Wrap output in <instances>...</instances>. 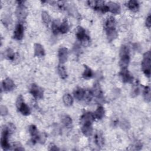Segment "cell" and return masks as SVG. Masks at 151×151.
<instances>
[{
	"label": "cell",
	"mask_w": 151,
	"mask_h": 151,
	"mask_svg": "<svg viewBox=\"0 0 151 151\" xmlns=\"http://www.w3.org/2000/svg\"><path fill=\"white\" fill-rule=\"evenodd\" d=\"M104 27L106 32L116 30V21L113 17L110 16L106 19L105 21Z\"/></svg>",
	"instance_id": "9"
},
{
	"label": "cell",
	"mask_w": 151,
	"mask_h": 151,
	"mask_svg": "<svg viewBox=\"0 0 151 151\" xmlns=\"http://www.w3.org/2000/svg\"><path fill=\"white\" fill-rule=\"evenodd\" d=\"M120 76L124 83H131L133 81V77L127 68L122 69L120 72Z\"/></svg>",
	"instance_id": "12"
},
{
	"label": "cell",
	"mask_w": 151,
	"mask_h": 151,
	"mask_svg": "<svg viewBox=\"0 0 151 151\" xmlns=\"http://www.w3.org/2000/svg\"><path fill=\"white\" fill-rule=\"evenodd\" d=\"M143 96L147 102H149L150 101V88L149 86L145 87L143 90Z\"/></svg>",
	"instance_id": "30"
},
{
	"label": "cell",
	"mask_w": 151,
	"mask_h": 151,
	"mask_svg": "<svg viewBox=\"0 0 151 151\" xmlns=\"http://www.w3.org/2000/svg\"><path fill=\"white\" fill-rule=\"evenodd\" d=\"M41 17H42V19L43 21V22L48 25L50 24V22H51V18L50 16L49 15L48 13L46 11H42V14H41Z\"/></svg>",
	"instance_id": "31"
},
{
	"label": "cell",
	"mask_w": 151,
	"mask_h": 151,
	"mask_svg": "<svg viewBox=\"0 0 151 151\" xmlns=\"http://www.w3.org/2000/svg\"><path fill=\"white\" fill-rule=\"evenodd\" d=\"M104 113H105V111L104 108L102 106H99L97 107V109L96 110L93 114L95 118L97 119H101L104 116Z\"/></svg>",
	"instance_id": "22"
},
{
	"label": "cell",
	"mask_w": 151,
	"mask_h": 151,
	"mask_svg": "<svg viewBox=\"0 0 151 151\" xmlns=\"http://www.w3.org/2000/svg\"><path fill=\"white\" fill-rule=\"evenodd\" d=\"M0 112L2 116H5L8 113V109L5 106L1 105L0 107Z\"/></svg>",
	"instance_id": "35"
},
{
	"label": "cell",
	"mask_w": 151,
	"mask_h": 151,
	"mask_svg": "<svg viewBox=\"0 0 151 151\" xmlns=\"http://www.w3.org/2000/svg\"><path fill=\"white\" fill-rule=\"evenodd\" d=\"M94 142L99 147H102L104 144V139L103 133L101 132H97L94 136Z\"/></svg>",
	"instance_id": "18"
},
{
	"label": "cell",
	"mask_w": 151,
	"mask_h": 151,
	"mask_svg": "<svg viewBox=\"0 0 151 151\" xmlns=\"http://www.w3.org/2000/svg\"><path fill=\"white\" fill-rule=\"evenodd\" d=\"M93 97V93H92V91L91 90H86L84 91V100L86 101V102H89L91 100L92 98Z\"/></svg>",
	"instance_id": "33"
},
{
	"label": "cell",
	"mask_w": 151,
	"mask_h": 151,
	"mask_svg": "<svg viewBox=\"0 0 151 151\" xmlns=\"http://www.w3.org/2000/svg\"><path fill=\"white\" fill-rule=\"evenodd\" d=\"M5 57L9 60L14 61L15 58V54L12 49L8 48L5 52Z\"/></svg>",
	"instance_id": "28"
},
{
	"label": "cell",
	"mask_w": 151,
	"mask_h": 151,
	"mask_svg": "<svg viewBox=\"0 0 151 151\" xmlns=\"http://www.w3.org/2000/svg\"><path fill=\"white\" fill-rule=\"evenodd\" d=\"M24 27L22 24H18L15 27V31L14 32V38L17 40H21L24 36Z\"/></svg>",
	"instance_id": "11"
},
{
	"label": "cell",
	"mask_w": 151,
	"mask_h": 151,
	"mask_svg": "<svg viewBox=\"0 0 151 151\" xmlns=\"http://www.w3.org/2000/svg\"><path fill=\"white\" fill-rule=\"evenodd\" d=\"M69 31V25L67 20H64L60 25L59 32L62 34H66Z\"/></svg>",
	"instance_id": "26"
},
{
	"label": "cell",
	"mask_w": 151,
	"mask_h": 151,
	"mask_svg": "<svg viewBox=\"0 0 151 151\" xmlns=\"http://www.w3.org/2000/svg\"><path fill=\"white\" fill-rule=\"evenodd\" d=\"M88 5L95 10H98L103 13L109 11V8L107 5H104V2L103 1H88Z\"/></svg>",
	"instance_id": "5"
},
{
	"label": "cell",
	"mask_w": 151,
	"mask_h": 151,
	"mask_svg": "<svg viewBox=\"0 0 151 151\" xmlns=\"http://www.w3.org/2000/svg\"><path fill=\"white\" fill-rule=\"evenodd\" d=\"M68 50L65 47L60 48L58 51V59L61 64L65 63L68 58Z\"/></svg>",
	"instance_id": "17"
},
{
	"label": "cell",
	"mask_w": 151,
	"mask_h": 151,
	"mask_svg": "<svg viewBox=\"0 0 151 151\" xmlns=\"http://www.w3.org/2000/svg\"><path fill=\"white\" fill-rule=\"evenodd\" d=\"M84 70L83 73V77L85 79L91 78L93 76V72L92 70L87 65H84Z\"/></svg>",
	"instance_id": "24"
},
{
	"label": "cell",
	"mask_w": 151,
	"mask_h": 151,
	"mask_svg": "<svg viewBox=\"0 0 151 151\" xmlns=\"http://www.w3.org/2000/svg\"><path fill=\"white\" fill-rule=\"evenodd\" d=\"M50 150H59L58 148L57 147V146L53 144H51V145L50 146Z\"/></svg>",
	"instance_id": "38"
},
{
	"label": "cell",
	"mask_w": 151,
	"mask_h": 151,
	"mask_svg": "<svg viewBox=\"0 0 151 151\" xmlns=\"http://www.w3.org/2000/svg\"><path fill=\"white\" fill-rule=\"evenodd\" d=\"M151 17H150V15L149 14V15L147 16V17L146 18V25L148 28H150V25H151Z\"/></svg>",
	"instance_id": "37"
},
{
	"label": "cell",
	"mask_w": 151,
	"mask_h": 151,
	"mask_svg": "<svg viewBox=\"0 0 151 151\" xmlns=\"http://www.w3.org/2000/svg\"><path fill=\"white\" fill-rule=\"evenodd\" d=\"M76 37L83 45L87 46L90 44V37L86 34V30L81 26H78L77 28Z\"/></svg>",
	"instance_id": "3"
},
{
	"label": "cell",
	"mask_w": 151,
	"mask_h": 151,
	"mask_svg": "<svg viewBox=\"0 0 151 151\" xmlns=\"http://www.w3.org/2000/svg\"><path fill=\"white\" fill-rule=\"evenodd\" d=\"M59 28H60V25H59L58 21L55 20L52 24V31L54 34L56 35L58 33Z\"/></svg>",
	"instance_id": "34"
},
{
	"label": "cell",
	"mask_w": 151,
	"mask_h": 151,
	"mask_svg": "<svg viewBox=\"0 0 151 151\" xmlns=\"http://www.w3.org/2000/svg\"><path fill=\"white\" fill-rule=\"evenodd\" d=\"M30 93L37 99H41L43 97L42 89L35 84H32L29 90Z\"/></svg>",
	"instance_id": "7"
},
{
	"label": "cell",
	"mask_w": 151,
	"mask_h": 151,
	"mask_svg": "<svg viewBox=\"0 0 151 151\" xmlns=\"http://www.w3.org/2000/svg\"><path fill=\"white\" fill-rule=\"evenodd\" d=\"M23 2L20 1L19 2L18 6L17 8L16 11V15L18 19H24L27 15V10L25 6L22 4Z\"/></svg>",
	"instance_id": "8"
},
{
	"label": "cell",
	"mask_w": 151,
	"mask_h": 151,
	"mask_svg": "<svg viewBox=\"0 0 151 151\" xmlns=\"http://www.w3.org/2000/svg\"><path fill=\"white\" fill-rule=\"evenodd\" d=\"M84 90L81 87H77L73 91V95L76 99L77 100H81L84 98Z\"/></svg>",
	"instance_id": "21"
},
{
	"label": "cell",
	"mask_w": 151,
	"mask_h": 151,
	"mask_svg": "<svg viewBox=\"0 0 151 151\" xmlns=\"http://www.w3.org/2000/svg\"><path fill=\"white\" fill-rule=\"evenodd\" d=\"M107 6L109 8V11H110L114 14H119L121 12V8L119 4L114 2H109Z\"/></svg>",
	"instance_id": "16"
},
{
	"label": "cell",
	"mask_w": 151,
	"mask_h": 151,
	"mask_svg": "<svg viewBox=\"0 0 151 151\" xmlns=\"http://www.w3.org/2000/svg\"><path fill=\"white\" fill-rule=\"evenodd\" d=\"M120 60L119 62V65L121 68H127L130 61L129 49L128 47L124 45L122 46L120 51Z\"/></svg>",
	"instance_id": "1"
},
{
	"label": "cell",
	"mask_w": 151,
	"mask_h": 151,
	"mask_svg": "<svg viewBox=\"0 0 151 151\" xmlns=\"http://www.w3.org/2000/svg\"><path fill=\"white\" fill-rule=\"evenodd\" d=\"M2 87L5 91H10L15 88V84L10 78H6L2 83Z\"/></svg>",
	"instance_id": "14"
},
{
	"label": "cell",
	"mask_w": 151,
	"mask_h": 151,
	"mask_svg": "<svg viewBox=\"0 0 151 151\" xmlns=\"http://www.w3.org/2000/svg\"><path fill=\"white\" fill-rule=\"evenodd\" d=\"M57 70H58V74L60 77V78L62 79L66 78V77H67V71L65 67H64V65H62V64L58 65Z\"/></svg>",
	"instance_id": "25"
},
{
	"label": "cell",
	"mask_w": 151,
	"mask_h": 151,
	"mask_svg": "<svg viewBox=\"0 0 151 151\" xmlns=\"http://www.w3.org/2000/svg\"><path fill=\"white\" fill-rule=\"evenodd\" d=\"M142 69L146 76L149 77L150 76V52L149 51L143 55L142 61Z\"/></svg>",
	"instance_id": "2"
},
{
	"label": "cell",
	"mask_w": 151,
	"mask_h": 151,
	"mask_svg": "<svg viewBox=\"0 0 151 151\" xmlns=\"http://www.w3.org/2000/svg\"><path fill=\"white\" fill-rule=\"evenodd\" d=\"M11 132L8 129L6 126L2 129L1 137V145L4 150H8L10 149V145L8 143V137L11 134Z\"/></svg>",
	"instance_id": "6"
},
{
	"label": "cell",
	"mask_w": 151,
	"mask_h": 151,
	"mask_svg": "<svg viewBox=\"0 0 151 151\" xmlns=\"http://www.w3.org/2000/svg\"><path fill=\"white\" fill-rule=\"evenodd\" d=\"M139 89L140 88H139V83L136 81V83L134 84V86H133L132 89V93H131L132 96V97H135V96H137L139 93V91H140Z\"/></svg>",
	"instance_id": "32"
},
{
	"label": "cell",
	"mask_w": 151,
	"mask_h": 151,
	"mask_svg": "<svg viewBox=\"0 0 151 151\" xmlns=\"http://www.w3.org/2000/svg\"><path fill=\"white\" fill-rule=\"evenodd\" d=\"M61 121L65 127H70L72 124V119L68 115H64L62 117Z\"/></svg>",
	"instance_id": "29"
},
{
	"label": "cell",
	"mask_w": 151,
	"mask_h": 151,
	"mask_svg": "<svg viewBox=\"0 0 151 151\" xmlns=\"http://www.w3.org/2000/svg\"><path fill=\"white\" fill-rule=\"evenodd\" d=\"M81 131L83 134L87 137L91 136L93 133V127L91 124H83L81 127Z\"/></svg>",
	"instance_id": "20"
},
{
	"label": "cell",
	"mask_w": 151,
	"mask_h": 151,
	"mask_svg": "<svg viewBox=\"0 0 151 151\" xmlns=\"http://www.w3.org/2000/svg\"><path fill=\"white\" fill-rule=\"evenodd\" d=\"M45 55V50L43 47L38 43L34 44V55L38 57H42Z\"/></svg>",
	"instance_id": "19"
},
{
	"label": "cell",
	"mask_w": 151,
	"mask_h": 151,
	"mask_svg": "<svg viewBox=\"0 0 151 151\" xmlns=\"http://www.w3.org/2000/svg\"><path fill=\"white\" fill-rule=\"evenodd\" d=\"M16 106L19 111L24 116H28L30 114V109L28 105L24 103L22 95L18 96L16 101Z\"/></svg>",
	"instance_id": "4"
},
{
	"label": "cell",
	"mask_w": 151,
	"mask_h": 151,
	"mask_svg": "<svg viewBox=\"0 0 151 151\" xmlns=\"http://www.w3.org/2000/svg\"><path fill=\"white\" fill-rule=\"evenodd\" d=\"M94 119L95 117L93 113L91 112H86L81 116L80 118V122L82 125L86 124H92Z\"/></svg>",
	"instance_id": "10"
},
{
	"label": "cell",
	"mask_w": 151,
	"mask_h": 151,
	"mask_svg": "<svg viewBox=\"0 0 151 151\" xmlns=\"http://www.w3.org/2000/svg\"><path fill=\"white\" fill-rule=\"evenodd\" d=\"M47 138V135L45 133H43L41 134H40V137H39V142H40L41 143H44L46 140Z\"/></svg>",
	"instance_id": "36"
},
{
	"label": "cell",
	"mask_w": 151,
	"mask_h": 151,
	"mask_svg": "<svg viewBox=\"0 0 151 151\" xmlns=\"http://www.w3.org/2000/svg\"><path fill=\"white\" fill-rule=\"evenodd\" d=\"M127 7L129 9L133 12H136L139 10V4L137 1L131 0L129 1L127 3Z\"/></svg>",
	"instance_id": "23"
},
{
	"label": "cell",
	"mask_w": 151,
	"mask_h": 151,
	"mask_svg": "<svg viewBox=\"0 0 151 151\" xmlns=\"http://www.w3.org/2000/svg\"><path fill=\"white\" fill-rule=\"evenodd\" d=\"M91 91L93 96H94L98 100L103 99V91L99 83H95L94 84L93 90Z\"/></svg>",
	"instance_id": "15"
},
{
	"label": "cell",
	"mask_w": 151,
	"mask_h": 151,
	"mask_svg": "<svg viewBox=\"0 0 151 151\" xmlns=\"http://www.w3.org/2000/svg\"><path fill=\"white\" fill-rule=\"evenodd\" d=\"M63 102L66 106H70L73 103L72 96L70 94H65L63 97Z\"/></svg>",
	"instance_id": "27"
},
{
	"label": "cell",
	"mask_w": 151,
	"mask_h": 151,
	"mask_svg": "<svg viewBox=\"0 0 151 151\" xmlns=\"http://www.w3.org/2000/svg\"><path fill=\"white\" fill-rule=\"evenodd\" d=\"M29 132L32 137L31 142L32 144H34L35 142L38 141L40 137V134L38 133V129L35 125L32 124L29 127Z\"/></svg>",
	"instance_id": "13"
}]
</instances>
